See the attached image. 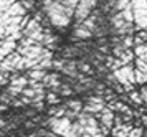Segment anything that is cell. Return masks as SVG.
<instances>
[{
    "mask_svg": "<svg viewBox=\"0 0 147 137\" xmlns=\"http://www.w3.org/2000/svg\"><path fill=\"white\" fill-rule=\"evenodd\" d=\"M114 78L117 79L121 86H124L126 91H132V84L136 83V78H134V68L131 65L122 66L121 70L114 71Z\"/></svg>",
    "mask_w": 147,
    "mask_h": 137,
    "instance_id": "6da1fadb",
    "label": "cell"
},
{
    "mask_svg": "<svg viewBox=\"0 0 147 137\" xmlns=\"http://www.w3.org/2000/svg\"><path fill=\"white\" fill-rule=\"evenodd\" d=\"M22 58H23V56H20L17 51L12 53L10 56H7V58L0 63V71H5V73L18 71V66H20V63H22Z\"/></svg>",
    "mask_w": 147,
    "mask_h": 137,
    "instance_id": "7a4b0ae2",
    "label": "cell"
},
{
    "mask_svg": "<svg viewBox=\"0 0 147 137\" xmlns=\"http://www.w3.org/2000/svg\"><path fill=\"white\" fill-rule=\"evenodd\" d=\"M114 112L109 109V107H104L102 109V112L99 114V119H101V127H104V129H107V131H111L114 126Z\"/></svg>",
    "mask_w": 147,
    "mask_h": 137,
    "instance_id": "3957f363",
    "label": "cell"
},
{
    "mask_svg": "<svg viewBox=\"0 0 147 137\" xmlns=\"http://www.w3.org/2000/svg\"><path fill=\"white\" fill-rule=\"evenodd\" d=\"M60 76H58V74H56V73H47V76H45V78H43V81H41V83H43V86H48V88H53V89H58V88H60Z\"/></svg>",
    "mask_w": 147,
    "mask_h": 137,
    "instance_id": "277c9868",
    "label": "cell"
},
{
    "mask_svg": "<svg viewBox=\"0 0 147 137\" xmlns=\"http://www.w3.org/2000/svg\"><path fill=\"white\" fill-rule=\"evenodd\" d=\"M5 13H7L8 17H27V15H25L27 10H25V7L22 5L20 2H15L13 5L10 7Z\"/></svg>",
    "mask_w": 147,
    "mask_h": 137,
    "instance_id": "5b68a950",
    "label": "cell"
},
{
    "mask_svg": "<svg viewBox=\"0 0 147 137\" xmlns=\"http://www.w3.org/2000/svg\"><path fill=\"white\" fill-rule=\"evenodd\" d=\"M89 12H91V10H89L86 5L80 3V5L74 8V17H76V20H78V22H81V23H83V22L89 17Z\"/></svg>",
    "mask_w": 147,
    "mask_h": 137,
    "instance_id": "8992f818",
    "label": "cell"
},
{
    "mask_svg": "<svg viewBox=\"0 0 147 137\" xmlns=\"http://www.w3.org/2000/svg\"><path fill=\"white\" fill-rule=\"evenodd\" d=\"M132 131V126L131 124H122V126H117V127H113V136L114 137H129Z\"/></svg>",
    "mask_w": 147,
    "mask_h": 137,
    "instance_id": "52a82bcc",
    "label": "cell"
},
{
    "mask_svg": "<svg viewBox=\"0 0 147 137\" xmlns=\"http://www.w3.org/2000/svg\"><path fill=\"white\" fill-rule=\"evenodd\" d=\"M50 20H51V23H53L55 26H58V28H66V26L69 25V18H68L66 15H51Z\"/></svg>",
    "mask_w": 147,
    "mask_h": 137,
    "instance_id": "ba28073f",
    "label": "cell"
},
{
    "mask_svg": "<svg viewBox=\"0 0 147 137\" xmlns=\"http://www.w3.org/2000/svg\"><path fill=\"white\" fill-rule=\"evenodd\" d=\"M76 65H78V63H74V61H66L61 71L65 73V74H68V76H71V78H76V76H80V74L76 73V70H78Z\"/></svg>",
    "mask_w": 147,
    "mask_h": 137,
    "instance_id": "9c48e42d",
    "label": "cell"
},
{
    "mask_svg": "<svg viewBox=\"0 0 147 137\" xmlns=\"http://www.w3.org/2000/svg\"><path fill=\"white\" fill-rule=\"evenodd\" d=\"M45 76H47V71H41V70H32V71H28V79L30 81L41 83Z\"/></svg>",
    "mask_w": 147,
    "mask_h": 137,
    "instance_id": "30bf717a",
    "label": "cell"
},
{
    "mask_svg": "<svg viewBox=\"0 0 147 137\" xmlns=\"http://www.w3.org/2000/svg\"><path fill=\"white\" fill-rule=\"evenodd\" d=\"M121 15H122V18L126 20V23H129V25H131V23L134 22V8H132V5L129 3V5H127L126 8L121 12Z\"/></svg>",
    "mask_w": 147,
    "mask_h": 137,
    "instance_id": "8fae6325",
    "label": "cell"
},
{
    "mask_svg": "<svg viewBox=\"0 0 147 137\" xmlns=\"http://www.w3.org/2000/svg\"><path fill=\"white\" fill-rule=\"evenodd\" d=\"M48 114L51 116V117H65V114H66V106H58V107H51V109H48Z\"/></svg>",
    "mask_w": 147,
    "mask_h": 137,
    "instance_id": "7c38bea8",
    "label": "cell"
},
{
    "mask_svg": "<svg viewBox=\"0 0 147 137\" xmlns=\"http://www.w3.org/2000/svg\"><path fill=\"white\" fill-rule=\"evenodd\" d=\"M73 36L76 40H88V38H91V32H88L86 28H83V26H78V28L74 30Z\"/></svg>",
    "mask_w": 147,
    "mask_h": 137,
    "instance_id": "4fadbf2b",
    "label": "cell"
},
{
    "mask_svg": "<svg viewBox=\"0 0 147 137\" xmlns=\"http://www.w3.org/2000/svg\"><path fill=\"white\" fill-rule=\"evenodd\" d=\"M65 106H66L69 111H74V112H78V114H80L81 109L84 107V106H83V103H81V101H78V99H71V101H68Z\"/></svg>",
    "mask_w": 147,
    "mask_h": 137,
    "instance_id": "5bb4252c",
    "label": "cell"
},
{
    "mask_svg": "<svg viewBox=\"0 0 147 137\" xmlns=\"http://www.w3.org/2000/svg\"><path fill=\"white\" fill-rule=\"evenodd\" d=\"M106 106L104 104H89L88 103L86 106H84V112H88V114H98V112H102V109H104Z\"/></svg>",
    "mask_w": 147,
    "mask_h": 137,
    "instance_id": "9a60e30c",
    "label": "cell"
},
{
    "mask_svg": "<svg viewBox=\"0 0 147 137\" xmlns=\"http://www.w3.org/2000/svg\"><path fill=\"white\" fill-rule=\"evenodd\" d=\"M81 26H83V28H86L88 32H91V33H93V30H96V15H93L91 18L88 17V18L84 20L83 23H81Z\"/></svg>",
    "mask_w": 147,
    "mask_h": 137,
    "instance_id": "2e32d148",
    "label": "cell"
},
{
    "mask_svg": "<svg viewBox=\"0 0 147 137\" xmlns=\"http://www.w3.org/2000/svg\"><path fill=\"white\" fill-rule=\"evenodd\" d=\"M134 78H136V83H139V84H146L147 83V73L140 71V70H134Z\"/></svg>",
    "mask_w": 147,
    "mask_h": 137,
    "instance_id": "e0dca14e",
    "label": "cell"
},
{
    "mask_svg": "<svg viewBox=\"0 0 147 137\" xmlns=\"http://www.w3.org/2000/svg\"><path fill=\"white\" fill-rule=\"evenodd\" d=\"M129 101H131V103H134L136 106L144 104L142 96H140V91H131V94H129Z\"/></svg>",
    "mask_w": 147,
    "mask_h": 137,
    "instance_id": "ac0fdd59",
    "label": "cell"
},
{
    "mask_svg": "<svg viewBox=\"0 0 147 137\" xmlns=\"http://www.w3.org/2000/svg\"><path fill=\"white\" fill-rule=\"evenodd\" d=\"M10 84L12 86H17V88H23L25 89V86L28 84V78H23V76H17L10 81Z\"/></svg>",
    "mask_w": 147,
    "mask_h": 137,
    "instance_id": "d6986e66",
    "label": "cell"
},
{
    "mask_svg": "<svg viewBox=\"0 0 147 137\" xmlns=\"http://www.w3.org/2000/svg\"><path fill=\"white\" fill-rule=\"evenodd\" d=\"M134 55L137 58H144L147 55V43H142V45H137L134 46Z\"/></svg>",
    "mask_w": 147,
    "mask_h": 137,
    "instance_id": "ffe728a7",
    "label": "cell"
},
{
    "mask_svg": "<svg viewBox=\"0 0 147 137\" xmlns=\"http://www.w3.org/2000/svg\"><path fill=\"white\" fill-rule=\"evenodd\" d=\"M126 46L122 45V43H117V45H114V48H113V55H114V58L116 59H119L124 53H126Z\"/></svg>",
    "mask_w": 147,
    "mask_h": 137,
    "instance_id": "44dd1931",
    "label": "cell"
},
{
    "mask_svg": "<svg viewBox=\"0 0 147 137\" xmlns=\"http://www.w3.org/2000/svg\"><path fill=\"white\" fill-rule=\"evenodd\" d=\"M134 56H136V55H134V51H131V50H126V53H124V55H122L119 59L122 61V65H124V66H127V65H131V61L134 59Z\"/></svg>",
    "mask_w": 147,
    "mask_h": 137,
    "instance_id": "7402d4cb",
    "label": "cell"
},
{
    "mask_svg": "<svg viewBox=\"0 0 147 137\" xmlns=\"http://www.w3.org/2000/svg\"><path fill=\"white\" fill-rule=\"evenodd\" d=\"M50 68H53V59H51V58L41 59L40 65L36 66V70H41V71H45V70H50Z\"/></svg>",
    "mask_w": 147,
    "mask_h": 137,
    "instance_id": "603a6c76",
    "label": "cell"
},
{
    "mask_svg": "<svg viewBox=\"0 0 147 137\" xmlns=\"http://www.w3.org/2000/svg\"><path fill=\"white\" fill-rule=\"evenodd\" d=\"M131 5L134 10H144L147 8V0H131Z\"/></svg>",
    "mask_w": 147,
    "mask_h": 137,
    "instance_id": "cb8c5ba5",
    "label": "cell"
},
{
    "mask_svg": "<svg viewBox=\"0 0 147 137\" xmlns=\"http://www.w3.org/2000/svg\"><path fill=\"white\" fill-rule=\"evenodd\" d=\"M56 92H60L61 96H69L71 92H73V88L71 86H68V84H61L58 89H56Z\"/></svg>",
    "mask_w": 147,
    "mask_h": 137,
    "instance_id": "d4e9b609",
    "label": "cell"
},
{
    "mask_svg": "<svg viewBox=\"0 0 147 137\" xmlns=\"http://www.w3.org/2000/svg\"><path fill=\"white\" fill-rule=\"evenodd\" d=\"M12 81V74L5 71H0V86H5Z\"/></svg>",
    "mask_w": 147,
    "mask_h": 137,
    "instance_id": "484cf974",
    "label": "cell"
},
{
    "mask_svg": "<svg viewBox=\"0 0 147 137\" xmlns=\"http://www.w3.org/2000/svg\"><path fill=\"white\" fill-rule=\"evenodd\" d=\"M114 3H116V10H117V12H122V10L131 3V0H114Z\"/></svg>",
    "mask_w": 147,
    "mask_h": 137,
    "instance_id": "4316f807",
    "label": "cell"
},
{
    "mask_svg": "<svg viewBox=\"0 0 147 137\" xmlns=\"http://www.w3.org/2000/svg\"><path fill=\"white\" fill-rule=\"evenodd\" d=\"M136 68L137 70H140V71L147 73V63L144 58H136Z\"/></svg>",
    "mask_w": 147,
    "mask_h": 137,
    "instance_id": "83f0119b",
    "label": "cell"
},
{
    "mask_svg": "<svg viewBox=\"0 0 147 137\" xmlns=\"http://www.w3.org/2000/svg\"><path fill=\"white\" fill-rule=\"evenodd\" d=\"M47 101L50 104H60V96L55 94V92H48L47 94Z\"/></svg>",
    "mask_w": 147,
    "mask_h": 137,
    "instance_id": "f1b7e54d",
    "label": "cell"
},
{
    "mask_svg": "<svg viewBox=\"0 0 147 137\" xmlns=\"http://www.w3.org/2000/svg\"><path fill=\"white\" fill-rule=\"evenodd\" d=\"M76 66H78V70H81L83 73H93V68H91V65H88V63H84V61H80Z\"/></svg>",
    "mask_w": 147,
    "mask_h": 137,
    "instance_id": "f546056e",
    "label": "cell"
},
{
    "mask_svg": "<svg viewBox=\"0 0 147 137\" xmlns=\"http://www.w3.org/2000/svg\"><path fill=\"white\" fill-rule=\"evenodd\" d=\"M23 96L33 101V99L36 98V91H35V89H32V88H25V89H23Z\"/></svg>",
    "mask_w": 147,
    "mask_h": 137,
    "instance_id": "4dcf8cb0",
    "label": "cell"
},
{
    "mask_svg": "<svg viewBox=\"0 0 147 137\" xmlns=\"http://www.w3.org/2000/svg\"><path fill=\"white\" fill-rule=\"evenodd\" d=\"M122 45L126 46L127 50H129V48H132V46H134V38H132V36H124V41H122Z\"/></svg>",
    "mask_w": 147,
    "mask_h": 137,
    "instance_id": "1f68e13d",
    "label": "cell"
},
{
    "mask_svg": "<svg viewBox=\"0 0 147 137\" xmlns=\"http://www.w3.org/2000/svg\"><path fill=\"white\" fill-rule=\"evenodd\" d=\"M80 3H81V0H65V2H63V5L71 7V8H76Z\"/></svg>",
    "mask_w": 147,
    "mask_h": 137,
    "instance_id": "d6a6232c",
    "label": "cell"
},
{
    "mask_svg": "<svg viewBox=\"0 0 147 137\" xmlns=\"http://www.w3.org/2000/svg\"><path fill=\"white\" fill-rule=\"evenodd\" d=\"M65 63L66 61H63V59H53V68L55 70H63V66H65Z\"/></svg>",
    "mask_w": 147,
    "mask_h": 137,
    "instance_id": "836d02e7",
    "label": "cell"
},
{
    "mask_svg": "<svg viewBox=\"0 0 147 137\" xmlns=\"http://www.w3.org/2000/svg\"><path fill=\"white\" fill-rule=\"evenodd\" d=\"M129 137H142V129H140V127L132 129V131H131V134H129Z\"/></svg>",
    "mask_w": 147,
    "mask_h": 137,
    "instance_id": "e575fe53",
    "label": "cell"
},
{
    "mask_svg": "<svg viewBox=\"0 0 147 137\" xmlns=\"http://www.w3.org/2000/svg\"><path fill=\"white\" fill-rule=\"evenodd\" d=\"M96 2H98V0H81V3H83V5H86L89 10H91V8L96 5Z\"/></svg>",
    "mask_w": 147,
    "mask_h": 137,
    "instance_id": "d590c367",
    "label": "cell"
},
{
    "mask_svg": "<svg viewBox=\"0 0 147 137\" xmlns=\"http://www.w3.org/2000/svg\"><path fill=\"white\" fill-rule=\"evenodd\" d=\"M20 3L25 7V10H28V8H32V7H33V0H22Z\"/></svg>",
    "mask_w": 147,
    "mask_h": 137,
    "instance_id": "8d00e7d4",
    "label": "cell"
},
{
    "mask_svg": "<svg viewBox=\"0 0 147 137\" xmlns=\"http://www.w3.org/2000/svg\"><path fill=\"white\" fill-rule=\"evenodd\" d=\"M8 109V106L7 104H3V103H0V111H7Z\"/></svg>",
    "mask_w": 147,
    "mask_h": 137,
    "instance_id": "74e56055",
    "label": "cell"
},
{
    "mask_svg": "<svg viewBox=\"0 0 147 137\" xmlns=\"http://www.w3.org/2000/svg\"><path fill=\"white\" fill-rule=\"evenodd\" d=\"M48 137H60V136H56V134H48Z\"/></svg>",
    "mask_w": 147,
    "mask_h": 137,
    "instance_id": "f35d334b",
    "label": "cell"
},
{
    "mask_svg": "<svg viewBox=\"0 0 147 137\" xmlns=\"http://www.w3.org/2000/svg\"><path fill=\"white\" fill-rule=\"evenodd\" d=\"M142 137H147V134H144V136H142Z\"/></svg>",
    "mask_w": 147,
    "mask_h": 137,
    "instance_id": "ab89813d",
    "label": "cell"
}]
</instances>
